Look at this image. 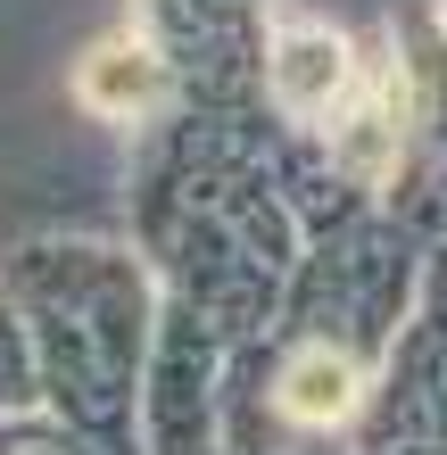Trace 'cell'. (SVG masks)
Listing matches in <instances>:
<instances>
[{
    "instance_id": "6da1fadb",
    "label": "cell",
    "mask_w": 447,
    "mask_h": 455,
    "mask_svg": "<svg viewBox=\"0 0 447 455\" xmlns=\"http://www.w3.org/2000/svg\"><path fill=\"white\" fill-rule=\"evenodd\" d=\"M339 84H348V42L331 25H291L274 42V100L291 116H323L339 100Z\"/></svg>"
},
{
    "instance_id": "7a4b0ae2",
    "label": "cell",
    "mask_w": 447,
    "mask_h": 455,
    "mask_svg": "<svg viewBox=\"0 0 447 455\" xmlns=\"http://www.w3.org/2000/svg\"><path fill=\"white\" fill-rule=\"evenodd\" d=\"M75 92H84V108H100V116H133L141 100L157 92V59L133 50V42H108V50H92V59H84Z\"/></svg>"
},
{
    "instance_id": "3957f363",
    "label": "cell",
    "mask_w": 447,
    "mask_h": 455,
    "mask_svg": "<svg viewBox=\"0 0 447 455\" xmlns=\"http://www.w3.org/2000/svg\"><path fill=\"white\" fill-rule=\"evenodd\" d=\"M348 406H356V364L331 356V347H307V356L282 372V414H299V422H339Z\"/></svg>"
}]
</instances>
